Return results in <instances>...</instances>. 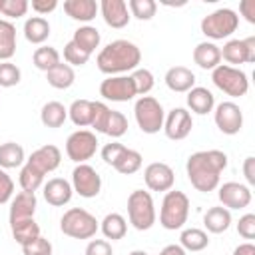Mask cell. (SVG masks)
Here are the masks:
<instances>
[{
	"instance_id": "obj_44",
	"label": "cell",
	"mask_w": 255,
	"mask_h": 255,
	"mask_svg": "<svg viewBox=\"0 0 255 255\" xmlns=\"http://www.w3.org/2000/svg\"><path fill=\"white\" fill-rule=\"evenodd\" d=\"M110 112L112 108H108L104 102H94V120H92V128L100 133H104L106 129V124H108V118H110Z\"/></svg>"
},
{
	"instance_id": "obj_54",
	"label": "cell",
	"mask_w": 255,
	"mask_h": 255,
	"mask_svg": "<svg viewBox=\"0 0 255 255\" xmlns=\"http://www.w3.org/2000/svg\"><path fill=\"white\" fill-rule=\"evenodd\" d=\"M159 255H185V249H183L181 245L171 243V245H165V247L159 251Z\"/></svg>"
},
{
	"instance_id": "obj_21",
	"label": "cell",
	"mask_w": 255,
	"mask_h": 255,
	"mask_svg": "<svg viewBox=\"0 0 255 255\" xmlns=\"http://www.w3.org/2000/svg\"><path fill=\"white\" fill-rule=\"evenodd\" d=\"M163 80H165V86L177 94H187L195 86V74L185 66H171L165 72Z\"/></svg>"
},
{
	"instance_id": "obj_45",
	"label": "cell",
	"mask_w": 255,
	"mask_h": 255,
	"mask_svg": "<svg viewBox=\"0 0 255 255\" xmlns=\"http://www.w3.org/2000/svg\"><path fill=\"white\" fill-rule=\"evenodd\" d=\"M24 255H52V243L46 237H36L34 241L22 245Z\"/></svg>"
},
{
	"instance_id": "obj_1",
	"label": "cell",
	"mask_w": 255,
	"mask_h": 255,
	"mask_svg": "<svg viewBox=\"0 0 255 255\" xmlns=\"http://www.w3.org/2000/svg\"><path fill=\"white\" fill-rule=\"evenodd\" d=\"M225 167H227V153H223L221 149H203L187 157L185 173L189 183L197 191L209 193L219 187V179Z\"/></svg>"
},
{
	"instance_id": "obj_53",
	"label": "cell",
	"mask_w": 255,
	"mask_h": 255,
	"mask_svg": "<svg viewBox=\"0 0 255 255\" xmlns=\"http://www.w3.org/2000/svg\"><path fill=\"white\" fill-rule=\"evenodd\" d=\"M233 255H255V245L253 243H241L233 249Z\"/></svg>"
},
{
	"instance_id": "obj_32",
	"label": "cell",
	"mask_w": 255,
	"mask_h": 255,
	"mask_svg": "<svg viewBox=\"0 0 255 255\" xmlns=\"http://www.w3.org/2000/svg\"><path fill=\"white\" fill-rule=\"evenodd\" d=\"M141 163H143V157L139 151L135 149H129V147H124V151L118 155V159L114 161V169L122 175H131L135 171L141 169Z\"/></svg>"
},
{
	"instance_id": "obj_27",
	"label": "cell",
	"mask_w": 255,
	"mask_h": 255,
	"mask_svg": "<svg viewBox=\"0 0 255 255\" xmlns=\"http://www.w3.org/2000/svg\"><path fill=\"white\" fill-rule=\"evenodd\" d=\"M68 120V108L60 102H46L40 112V122L46 128H62Z\"/></svg>"
},
{
	"instance_id": "obj_9",
	"label": "cell",
	"mask_w": 255,
	"mask_h": 255,
	"mask_svg": "<svg viewBox=\"0 0 255 255\" xmlns=\"http://www.w3.org/2000/svg\"><path fill=\"white\" fill-rule=\"evenodd\" d=\"M211 80L213 84L227 96L231 98H241L247 94L249 90V80L247 74L235 66H227V64H219L215 70H211Z\"/></svg>"
},
{
	"instance_id": "obj_33",
	"label": "cell",
	"mask_w": 255,
	"mask_h": 255,
	"mask_svg": "<svg viewBox=\"0 0 255 255\" xmlns=\"http://www.w3.org/2000/svg\"><path fill=\"white\" fill-rule=\"evenodd\" d=\"M26 161L24 147L16 141H6L0 145V167L2 169H14L20 167Z\"/></svg>"
},
{
	"instance_id": "obj_25",
	"label": "cell",
	"mask_w": 255,
	"mask_h": 255,
	"mask_svg": "<svg viewBox=\"0 0 255 255\" xmlns=\"http://www.w3.org/2000/svg\"><path fill=\"white\" fill-rule=\"evenodd\" d=\"M203 225H205V229L209 233H215V235L225 233L229 229V225H231V211L225 209L223 205L209 207L205 211V215H203Z\"/></svg>"
},
{
	"instance_id": "obj_41",
	"label": "cell",
	"mask_w": 255,
	"mask_h": 255,
	"mask_svg": "<svg viewBox=\"0 0 255 255\" xmlns=\"http://www.w3.org/2000/svg\"><path fill=\"white\" fill-rule=\"evenodd\" d=\"M22 78V72L12 62H0V88H12L18 86Z\"/></svg>"
},
{
	"instance_id": "obj_15",
	"label": "cell",
	"mask_w": 255,
	"mask_h": 255,
	"mask_svg": "<svg viewBox=\"0 0 255 255\" xmlns=\"http://www.w3.org/2000/svg\"><path fill=\"white\" fill-rule=\"evenodd\" d=\"M191 128H193V118L191 112H187L185 108H173L171 112H167L163 120V131L173 141L185 139L191 133Z\"/></svg>"
},
{
	"instance_id": "obj_20",
	"label": "cell",
	"mask_w": 255,
	"mask_h": 255,
	"mask_svg": "<svg viewBox=\"0 0 255 255\" xmlns=\"http://www.w3.org/2000/svg\"><path fill=\"white\" fill-rule=\"evenodd\" d=\"M36 207H38L36 193H32V191H20V193H16V197L10 203V215H8L10 217V223L34 217Z\"/></svg>"
},
{
	"instance_id": "obj_7",
	"label": "cell",
	"mask_w": 255,
	"mask_h": 255,
	"mask_svg": "<svg viewBox=\"0 0 255 255\" xmlns=\"http://www.w3.org/2000/svg\"><path fill=\"white\" fill-rule=\"evenodd\" d=\"M133 116H135L137 128L143 133H157L159 129H163V120H165L163 106L151 96L137 98L133 106Z\"/></svg>"
},
{
	"instance_id": "obj_43",
	"label": "cell",
	"mask_w": 255,
	"mask_h": 255,
	"mask_svg": "<svg viewBox=\"0 0 255 255\" xmlns=\"http://www.w3.org/2000/svg\"><path fill=\"white\" fill-rule=\"evenodd\" d=\"M28 8H30L28 0H2L0 12L8 18H22V16H26Z\"/></svg>"
},
{
	"instance_id": "obj_14",
	"label": "cell",
	"mask_w": 255,
	"mask_h": 255,
	"mask_svg": "<svg viewBox=\"0 0 255 255\" xmlns=\"http://www.w3.org/2000/svg\"><path fill=\"white\" fill-rule=\"evenodd\" d=\"M221 58L229 64H253L255 62V36L245 40H227L223 48H219Z\"/></svg>"
},
{
	"instance_id": "obj_13",
	"label": "cell",
	"mask_w": 255,
	"mask_h": 255,
	"mask_svg": "<svg viewBox=\"0 0 255 255\" xmlns=\"http://www.w3.org/2000/svg\"><path fill=\"white\" fill-rule=\"evenodd\" d=\"M213 120H215V126L219 128V131L225 133V135H235L243 128V112L235 102L217 104Z\"/></svg>"
},
{
	"instance_id": "obj_50",
	"label": "cell",
	"mask_w": 255,
	"mask_h": 255,
	"mask_svg": "<svg viewBox=\"0 0 255 255\" xmlns=\"http://www.w3.org/2000/svg\"><path fill=\"white\" fill-rule=\"evenodd\" d=\"M30 6L38 16H46L58 8V0H32Z\"/></svg>"
},
{
	"instance_id": "obj_31",
	"label": "cell",
	"mask_w": 255,
	"mask_h": 255,
	"mask_svg": "<svg viewBox=\"0 0 255 255\" xmlns=\"http://www.w3.org/2000/svg\"><path fill=\"white\" fill-rule=\"evenodd\" d=\"M68 118L78 128L92 126V120H94V102H90V100H74L72 106L68 108Z\"/></svg>"
},
{
	"instance_id": "obj_36",
	"label": "cell",
	"mask_w": 255,
	"mask_h": 255,
	"mask_svg": "<svg viewBox=\"0 0 255 255\" xmlns=\"http://www.w3.org/2000/svg\"><path fill=\"white\" fill-rule=\"evenodd\" d=\"M179 245L185 249V251H203L207 245H209V237L203 229H197V227H191V229H183L181 235H179Z\"/></svg>"
},
{
	"instance_id": "obj_18",
	"label": "cell",
	"mask_w": 255,
	"mask_h": 255,
	"mask_svg": "<svg viewBox=\"0 0 255 255\" xmlns=\"http://www.w3.org/2000/svg\"><path fill=\"white\" fill-rule=\"evenodd\" d=\"M100 12H102V18L104 22L110 26V28H126L129 24V10H128V2L126 0H102L100 4Z\"/></svg>"
},
{
	"instance_id": "obj_17",
	"label": "cell",
	"mask_w": 255,
	"mask_h": 255,
	"mask_svg": "<svg viewBox=\"0 0 255 255\" xmlns=\"http://www.w3.org/2000/svg\"><path fill=\"white\" fill-rule=\"evenodd\" d=\"M143 181L151 191H169L175 183V173L167 163L153 161L143 169Z\"/></svg>"
},
{
	"instance_id": "obj_40",
	"label": "cell",
	"mask_w": 255,
	"mask_h": 255,
	"mask_svg": "<svg viewBox=\"0 0 255 255\" xmlns=\"http://www.w3.org/2000/svg\"><path fill=\"white\" fill-rule=\"evenodd\" d=\"M126 131H128V118H126L122 112L112 110V112H110V118H108V124H106L104 133H106V135H110V137H122Z\"/></svg>"
},
{
	"instance_id": "obj_2",
	"label": "cell",
	"mask_w": 255,
	"mask_h": 255,
	"mask_svg": "<svg viewBox=\"0 0 255 255\" xmlns=\"http://www.w3.org/2000/svg\"><path fill=\"white\" fill-rule=\"evenodd\" d=\"M141 62L139 48L129 40H114L100 50L96 64L98 70L106 76H124L126 72L137 70Z\"/></svg>"
},
{
	"instance_id": "obj_34",
	"label": "cell",
	"mask_w": 255,
	"mask_h": 255,
	"mask_svg": "<svg viewBox=\"0 0 255 255\" xmlns=\"http://www.w3.org/2000/svg\"><path fill=\"white\" fill-rule=\"evenodd\" d=\"M16 52V26L10 20H0V60L10 62Z\"/></svg>"
},
{
	"instance_id": "obj_26",
	"label": "cell",
	"mask_w": 255,
	"mask_h": 255,
	"mask_svg": "<svg viewBox=\"0 0 255 255\" xmlns=\"http://www.w3.org/2000/svg\"><path fill=\"white\" fill-rule=\"evenodd\" d=\"M50 36V22L44 16H30L24 22V38L30 44H44Z\"/></svg>"
},
{
	"instance_id": "obj_12",
	"label": "cell",
	"mask_w": 255,
	"mask_h": 255,
	"mask_svg": "<svg viewBox=\"0 0 255 255\" xmlns=\"http://www.w3.org/2000/svg\"><path fill=\"white\" fill-rule=\"evenodd\" d=\"M100 96L110 102H129L137 94L131 76H108L100 84Z\"/></svg>"
},
{
	"instance_id": "obj_38",
	"label": "cell",
	"mask_w": 255,
	"mask_h": 255,
	"mask_svg": "<svg viewBox=\"0 0 255 255\" xmlns=\"http://www.w3.org/2000/svg\"><path fill=\"white\" fill-rule=\"evenodd\" d=\"M128 10L137 20H151L157 12V4L153 0H129Z\"/></svg>"
},
{
	"instance_id": "obj_52",
	"label": "cell",
	"mask_w": 255,
	"mask_h": 255,
	"mask_svg": "<svg viewBox=\"0 0 255 255\" xmlns=\"http://www.w3.org/2000/svg\"><path fill=\"white\" fill-rule=\"evenodd\" d=\"M243 175L249 185H255V157L253 155H247L243 159Z\"/></svg>"
},
{
	"instance_id": "obj_48",
	"label": "cell",
	"mask_w": 255,
	"mask_h": 255,
	"mask_svg": "<svg viewBox=\"0 0 255 255\" xmlns=\"http://www.w3.org/2000/svg\"><path fill=\"white\" fill-rule=\"evenodd\" d=\"M86 255H114V249L106 239H92L86 245Z\"/></svg>"
},
{
	"instance_id": "obj_42",
	"label": "cell",
	"mask_w": 255,
	"mask_h": 255,
	"mask_svg": "<svg viewBox=\"0 0 255 255\" xmlns=\"http://www.w3.org/2000/svg\"><path fill=\"white\" fill-rule=\"evenodd\" d=\"M64 60H66V64L68 66H84V64H88V60H90V54H86L84 50H80L72 40L64 46Z\"/></svg>"
},
{
	"instance_id": "obj_23",
	"label": "cell",
	"mask_w": 255,
	"mask_h": 255,
	"mask_svg": "<svg viewBox=\"0 0 255 255\" xmlns=\"http://www.w3.org/2000/svg\"><path fill=\"white\" fill-rule=\"evenodd\" d=\"M193 62L201 70H215L221 64V52L219 46L213 42H199L193 48Z\"/></svg>"
},
{
	"instance_id": "obj_19",
	"label": "cell",
	"mask_w": 255,
	"mask_h": 255,
	"mask_svg": "<svg viewBox=\"0 0 255 255\" xmlns=\"http://www.w3.org/2000/svg\"><path fill=\"white\" fill-rule=\"evenodd\" d=\"M44 199L52 205V207H62L66 203H70L72 195H74V189H72V183L64 177H52L44 183Z\"/></svg>"
},
{
	"instance_id": "obj_29",
	"label": "cell",
	"mask_w": 255,
	"mask_h": 255,
	"mask_svg": "<svg viewBox=\"0 0 255 255\" xmlns=\"http://www.w3.org/2000/svg\"><path fill=\"white\" fill-rule=\"evenodd\" d=\"M100 40H102V36H100V32H98V28H94V26H80L76 32H74V38H72V42L80 48V50H84L86 54H94L96 52V48L100 46Z\"/></svg>"
},
{
	"instance_id": "obj_8",
	"label": "cell",
	"mask_w": 255,
	"mask_h": 255,
	"mask_svg": "<svg viewBox=\"0 0 255 255\" xmlns=\"http://www.w3.org/2000/svg\"><path fill=\"white\" fill-rule=\"evenodd\" d=\"M237 26H239V16L231 8H219L201 20V32L211 40L229 38L237 30Z\"/></svg>"
},
{
	"instance_id": "obj_55",
	"label": "cell",
	"mask_w": 255,
	"mask_h": 255,
	"mask_svg": "<svg viewBox=\"0 0 255 255\" xmlns=\"http://www.w3.org/2000/svg\"><path fill=\"white\" fill-rule=\"evenodd\" d=\"M129 255H147V253H145V251H141V249H135V251H131Z\"/></svg>"
},
{
	"instance_id": "obj_22",
	"label": "cell",
	"mask_w": 255,
	"mask_h": 255,
	"mask_svg": "<svg viewBox=\"0 0 255 255\" xmlns=\"http://www.w3.org/2000/svg\"><path fill=\"white\" fill-rule=\"evenodd\" d=\"M187 108L193 114L205 116V114L213 112V108H215V96L207 88H203V86H193L187 92Z\"/></svg>"
},
{
	"instance_id": "obj_39",
	"label": "cell",
	"mask_w": 255,
	"mask_h": 255,
	"mask_svg": "<svg viewBox=\"0 0 255 255\" xmlns=\"http://www.w3.org/2000/svg\"><path fill=\"white\" fill-rule=\"evenodd\" d=\"M131 80H133V86H135V94L141 98V96H147L151 90H153V74L145 68H137L133 70L131 74Z\"/></svg>"
},
{
	"instance_id": "obj_46",
	"label": "cell",
	"mask_w": 255,
	"mask_h": 255,
	"mask_svg": "<svg viewBox=\"0 0 255 255\" xmlns=\"http://www.w3.org/2000/svg\"><path fill=\"white\" fill-rule=\"evenodd\" d=\"M237 233L243 239H253L255 237V213H245L243 217H239Z\"/></svg>"
},
{
	"instance_id": "obj_56",
	"label": "cell",
	"mask_w": 255,
	"mask_h": 255,
	"mask_svg": "<svg viewBox=\"0 0 255 255\" xmlns=\"http://www.w3.org/2000/svg\"><path fill=\"white\" fill-rule=\"evenodd\" d=\"M0 6H2V0H0Z\"/></svg>"
},
{
	"instance_id": "obj_10",
	"label": "cell",
	"mask_w": 255,
	"mask_h": 255,
	"mask_svg": "<svg viewBox=\"0 0 255 255\" xmlns=\"http://www.w3.org/2000/svg\"><path fill=\"white\" fill-rule=\"evenodd\" d=\"M98 151V137L90 129H78L66 139V155L76 163H86Z\"/></svg>"
},
{
	"instance_id": "obj_11",
	"label": "cell",
	"mask_w": 255,
	"mask_h": 255,
	"mask_svg": "<svg viewBox=\"0 0 255 255\" xmlns=\"http://www.w3.org/2000/svg\"><path fill=\"white\" fill-rule=\"evenodd\" d=\"M72 189L80 197L92 199L102 191V177L92 165L78 163L74 167V171H72Z\"/></svg>"
},
{
	"instance_id": "obj_35",
	"label": "cell",
	"mask_w": 255,
	"mask_h": 255,
	"mask_svg": "<svg viewBox=\"0 0 255 255\" xmlns=\"http://www.w3.org/2000/svg\"><path fill=\"white\" fill-rule=\"evenodd\" d=\"M10 229H12V237L20 245H26V243L34 241L36 237H40V225L34 221V217L22 219V221H14V223H10Z\"/></svg>"
},
{
	"instance_id": "obj_28",
	"label": "cell",
	"mask_w": 255,
	"mask_h": 255,
	"mask_svg": "<svg viewBox=\"0 0 255 255\" xmlns=\"http://www.w3.org/2000/svg\"><path fill=\"white\" fill-rule=\"evenodd\" d=\"M100 229H102V233H104L106 239L118 241V239H124V237H126L128 221H126V217L120 215V213H108V215L100 221Z\"/></svg>"
},
{
	"instance_id": "obj_51",
	"label": "cell",
	"mask_w": 255,
	"mask_h": 255,
	"mask_svg": "<svg viewBox=\"0 0 255 255\" xmlns=\"http://www.w3.org/2000/svg\"><path fill=\"white\" fill-rule=\"evenodd\" d=\"M239 12L249 24H255V0H243L239 4Z\"/></svg>"
},
{
	"instance_id": "obj_37",
	"label": "cell",
	"mask_w": 255,
	"mask_h": 255,
	"mask_svg": "<svg viewBox=\"0 0 255 255\" xmlns=\"http://www.w3.org/2000/svg\"><path fill=\"white\" fill-rule=\"evenodd\" d=\"M32 62L38 70L42 72H50L54 66L60 64V52L54 48V46H40L34 50V56H32Z\"/></svg>"
},
{
	"instance_id": "obj_16",
	"label": "cell",
	"mask_w": 255,
	"mask_h": 255,
	"mask_svg": "<svg viewBox=\"0 0 255 255\" xmlns=\"http://www.w3.org/2000/svg\"><path fill=\"white\" fill-rule=\"evenodd\" d=\"M217 197L221 201V205L225 209H243L251 203V187L249 185H243V183H237V181H227L223 185H219V191H217Z\"/></svg>"
},
{
	"instance_id": "obj_5",
	"label": "cell",
	"mask_w": 255,
	"mask_h": 255,
	"mask_svg": "<svg viewBox=\"0 0 255 255\" xmlns=\"http://www.w3.org/2000/svg\"><path fill=\"white\" fill-rule=\"evenodd\" d=\"M128 217L133 229L137 231H147L155 223V205L153 197L149 191L143 189H133L128 197Z\"/></svg>"
},
{
	"instance_id": "obj_4",
	"label": "cell",
	"mask_w": 255,
	"mask_h": 255,
	"mask_svg": "<svg viewBox=\"0 0 255 255\" xmlns=\"http://www.w3.org/2000/svg\"><path fill=\"white\" fill-rule=\"evenodd\" d=\"M189 215V197L183 191L169 189L163 195L161 209H159V223L167 231L181 229Z\"/></svg>"
},
{
	"instance_id": "obj_6",
	"label": "cell",
	"mask_w": 255,
	"mask_h": 255,
	"mask_svg": "<svg viewBox=\"0 0 255 255\" xmlns=\"http://www.w3.org/2000/svg\"><path fill=\"white\" fill-rule=\"evenodd\" d=\"M60 229L72 239H92L100 229V221L84 207H72L62 215Z\"/></svg>"
},
{
	"instance_id": "obj_49",
	"label": "cell",
	"mask_w": 255,
	"mask_h": 255,
	"mask_svg": "<svg viewBox=\"0 0 255 255\" xmlns=\"http://www.w3.org/2000/svg\"><path fill=\"white\" fill-rule=\"evenodd\" d=\"M124 143H120V141H112V143H106L104 147H102V159L108 163V165H114V161L118 159V155L124 151Z\"/></svg>"
},
{
	"instance_id": "obj_24",
	"label": "cell",
	"mask_w": 255,
	"mask_h": 255,
	"mask_svg": "<svg viewBox=\"0 0 255 255\" xmlns=\"http://www.w3.org/2000/svg\"><path fill=\"white\" fill-rule=\"evenodd\" d=\"M100 6L96 0H66L64 2V12L78 22H92L98 14Z\"/></svg>"
},
{
	"instance_id": "obj_47",
	"label": "cell",
	"mask_w": 255,
	"mask_h": 255,
	"mask_svg": "<svg viewBox=\"0 0 255 255\" xmlns=\"http://www.w3.org/2000/svg\"><path fill=\"white\" fill-rule=\"evenodd\" d=\"M12 195H14V181H12V177L0 167V205L8 203V201L12 199Z\"/></svg>"
},
{
	"instance_id": "obj_30",
	"label": "cell",
	"mask_w": 255,
	"mask_h": 255,
	"mask_svg": "<svg viewBox=\"0 0 255 255\" xmlns=\"http://www.w3.org/2000/svg\"><path fill=\"white\" fill-rule=\"evenodd\" d=\"M46 80L52 88L56 90H68L74 82H76V72L72 66L60 62L58 66H54L50 72H46Z\"/></svg>"
},
{
	"instance_id": "obj_3",
	"label": "cell",
	"mask_w": 255,
	"mask_h": 255,
	"mask_svg": "<svg viewBox=\"0 0 255 255\" xmlns=\"http://www.w3.org/2000/svg\"><path fill=\"white\" fill-rule=\"evenodd\" d=\"M60 161H62V151L52 143H46V145L34 149L32 155L26 159V163L20 169V179L18 181H20L22 191L36 193L40 189V185L44 183L46 173L58 169Z\"/></svg>"
}]
</instances>
